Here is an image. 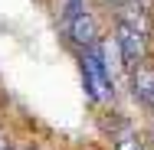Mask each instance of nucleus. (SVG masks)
<instances>
[{
  "label": "nucleus",
  "instance_id": "nucleus-1",
  "mask_svg": "<svg viewBox=\"0 0 154 150\" xmlns=\"http://www.w3.org/2000/svg\"><path fill=\"white\" fill-rule=\"evenodd\" d=\"M82 72H85V88L95 101H105L108 88H112V75H108V65L102 62V46H89L85 49V59H82Z\"/></svg>",
  "mask_w": 154,
  "mask_h": 150
},
{
  "label": "nucleus",
  "instance_id": "nucleus-2",
  "mask_svg": "<svg viewBox=\"0 0 154 150\" xmlns=\"http://www.w3.org/2000/svg\"><path fill=\"white\" fill-rule=\"evenodd\" d=\"M144 33L141 26H131V23H122L118 26V46H122V59L125 65H138L144 59Z\"/></svg>",
  "mask_w": 154,
  "mask_h": 150
},
{
  "label": "nucleus",
  "instance_id": "nucleus-3",
  "mask_svg": "<svg viewBox=\"0 0 154 150\" xmlns=\"http://www.w3.org/2000/svg\"><path fill=\"white\" fill-rule=\"evenodd\" d=\"M69 33H72V39L79 43V46H95V30H92V20L79 10V13H72L69 16Z\"/></svg>",
  "mask_w": 154,
  "mask_h": 150
},
{
  "label": "nucleus",
  "instance_id": "nucleus-4",
  "mask_svg": "<svg viewBox=\"0 0 154 150\" xmlns=\"http://www.w3.org/2000/svg\"><path fill=\"white\" fill-rule=\"evenodd\" d=\"M131 88H134V98H141L144 104H154V72L138 65L131 75Z\"/></svg>",
  "mask_w": 154,
  "mask_h": 150
},
{
  "label": "nucleus",
  "instance_id": "nucleus-5",
  "mask_svg": "<svg viewBox=\"0 0 154 150\" xmlns=\"http://www.w3.org/2000/svg\"><path fill=\"white\" fill-rule=\"evenodd\" d=\"M118 150H141V144H138L134 137H122V140H118Z\"/></svg>",
  "mask_w": 154,
  "mask_h": 150
},
{
  "label": "nucleus",
  "instance_id": "nucleus-6",
  "mask_svg": "<svg viewBox=\"0 0 154 150\" xmlns=\"http://www.w3.org/2000/svg\"><path fill=\"white\" fill-rule=\"evenodd\" d=\"M151 108H154V104H151Z\"/></svg>",
  "mask_w": 154,
  "mask_h": 150
}]
</instances>
